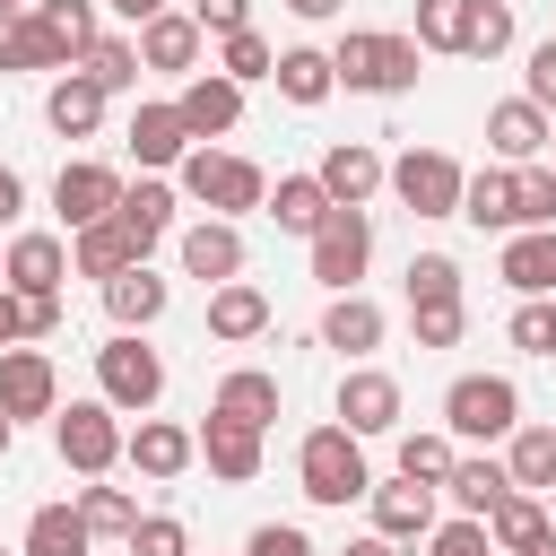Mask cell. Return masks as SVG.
<instances>
[{"label": "cell", "instance_id": "6da1fadb", "mask_svg": "<svg viewBox=\"0 0 556 556\" xmlns=\"http://www.w3.org/2000/svg\"><path fill=\"white\" fill-rule=\"evenodd\" d=\"M330 70H339L348 87H374V96H400V87L417 78V43H400V35H348Z\"/></svg>", "mask_w": 556, "mask_h": 556}, {"label": "cell", "instance_id": "7a4b0ae2", "mask_svg": "<svg viewBox=\"0 0 556 556\" xmlns=\"http://www.w3.org/2000/svg\"><path fill=\"white\" fill-rule=\"evenodd\" d=\"M374 478H365V460H356V434H339V426H321L313 443H304V495L313 504H348V495H365Z\"/></svg>", "mask_w": 556, "mask_h": 556}, {"label": "cell", "instance_id": "3957f363", "mask_svg": "<svg viewBox=\"0 0 556 556\" xmlns=\"http://www.w3.org/2000/svg\"><path fill=\"white\" fill-rule=\"evenodd\" d=\"M443 408H452V426H460V434H513V408H521V400H513V382H504V374H469V382H452V400H443Z\"/></svg>", "mask_w": 556, "mask_h": 556}, {"label": "cell", "instance_id": "277c9868", "mask_svg": "<svg viewBox=\"0 0 556 556\" xmlns=\"http://www.w3.org/2000/svg\"><path fill=\"white\" fill-rule=\"evenodd\" d=\"M52 200H61V217H70V226H104V217L122 208V182H113L104 165H61Z\"/></svg>", "mask_w": 556, "mask_h": 556}, {"label": "cell", "instance_id": "5b68a950", "mask_svg": "<svg viewBox=\"0 0 556 556\" xmlns=\"http://www.w3.org/2000/svg\"><path fill=\"white\" fill-rule=\"evenodd\" d=\"M460 191H469V182H460L443 156H408V165H400V200H408L417 217H460Z\"/></svg>", "mask_w": 556, "mask_h": 556}, {"label": "cell", "instance_id": "8992f818", "mask_svg": "<svg viewBox=\"0 0 556 556\" xmlns=\"http://www.w3.org/2000/svg\"><path fill=\"white\" fill-rule=\"evenodd\" d=\"M365 217L356 208H330V226H321V243H313V278H330V287H348L356 269H365Z\"/></svg>", "mask_w": 556, "mask_h": 556}, {"label": "cell", "instance_id": "52a82bcc", "mask_svg": "<svg viewBox=\"0 0 556 556\" xmlns=\"http://www.w3.org/2000/svg\"><path fill=\"white\" fill-rule=\"evenodd\" d=\"M104 391H113L122 408H148V400L165 391V365H156L139 339H113V348H104Z\"/></svg>", "mask_w": 556, "mask_h": 556}, {"label": "cell", "instance_id": "ba28073f", "mask_svg": "<svg viewBox=\"0 0 556 556\" xmlns=\"http://www.w3.org/2000/svg\"><path fill=\"white\" fill-rule=\"evenodd\" d=\"M200 200H217V208H252L261 200V174L252 165H235V156H191V174H182Z\"/></svg>", "mask_w": 556, "mask_h": 556}, {"label": "cell", "instance_id": "9c48e42d", "mask_svg": "<svg viewBox=\"0 0 556 556\" xmlns=\"http://www.w3.org/2000/svg\"><path fill=\"white\" fill-rule=\"evenodd\" d=\"M391 408H400V391H391L382 374H356V382L339 391V417H348V434H382V426H391Z\"/></svg>", "mask_w": 556, "mask_h": 556}, {"label": "cell", "instance_id": "30bf717a", "mask_svg": "<svg viewBox=\"0 0 556 556\" xmlns=\"http://www.w3.org/2000/svg\"><path fill=\"white\" fill-rule=\"evenodd\" d=\"M182 130H191V122H182V104H148V113L130 122V148H139L148 165H165V156H182Z\"/></svg>", "mask_w": 556, "mask_h": 556}, {"label": "cell", "instance_id": "8fae6325", "mask_svg": "<svg viewBox=\"0 0 556 556\" xmlns=\"http://www.w3.org/2000/svg\"><path fill=\"white\" fill-rule=\"evenodd\" d=\"M139 252H148V243H139V235H130L122 217H113V226H87V243H78V261H87L96 278H122V269H130Z\"/></svg>", "mask_w": 556, "mask_h": 556}, {"label": "cell", "instance_id": "7c38bea8", "mask_svg": "<svg viewBox=\"0 0 556 556\" xmlns=\"http://www.w3.org/2000/svg\"><path fill=\"white\" fill-rule=\"evenodd\" d=\"M182 261H191V278H235V269H243V243H235L226 226H191V235H182Z\"/></svg>", "mask_w": 556, "mask_h": 556}, {"label": "cell", "instance_id": "4fadbf2b", "mask_svg": "<svg viewBox=\"0 0 556 556\" xmlns=\"http://www.w3.org/2000/svg\"><path fill=\"white\" fill-rule=\"evenodd\" d=\"M61 452H70L78 469H104V460H113V426H104V408H70V417H61Z\"/></svg>", "mask_w": 556, "mask_h": 556}, {"label": "cell", "instance_id": "5bb4252c", "mask_svg": "<svg viewBox=\"0 0 556 556\" xmlns=\"http://www.w3.org/2000/svg\"><path fill=\"white\" fill-rule=\"evenodd\" d=\"M96 113H104V87H96V78H61V87H52V130H61V139L96 130Z\"/></svg>", "mask_w": 556, "mask_h": 556}, {"label": "cell", "instance_id": "9a60e30c", "mask_svg": "<svg viewBox=\"0 0 556 556\" xmlns=\"http://www.w3.org/2000/svg\"><path fill=\"white\" fill-rule=\"evenodd\" d=\"M374 174H382V165H374L365 148H330V165H321V191H330L339 208H356V200L374 191Z\"/></svg>", "mask_w": 556, "mask_h": 556}, {"label": "cell", "instance_id": "2e32d148", "mask_svg": "<svg viewBox=\"0 0 556 556\" xmlns=\"http://www.w3.org/2000/svg\"><path fill=\"white\" fill-rule=\"evenodd\" d=\"M504 278H513L521 295H547V287H556V235H530V243H513V252H504Z\"/></svg>", "mask_w": 556, "mask_h": 556}, {"label": "cell", "instance_id": "e0dca14e", "mask_svg": "<svg viewBox=\"0 0 556 556\" xmlns=\"http://www.w3.org/2000/svg\"><path fill=\"white\" fill-rule=\"evenodd\" d=\"M235 104H243V96H235V78H200V87L182 96V122H191V130H226V122H235Z\"/></svg>", "mask_w": 556, "mask_h": 556}, {"label": "cell", "instance_id": "ac0fdd59", "mask_svg": "<svg viewBox=\"0 0 556 556\" xmlns=\"http://www.w3.org/2000/svg\"><path fill=\"white\" fill-rule=\"evenodd\" d=\"M9 278H17L26 295H52V278H61V243H43V235H26V243L9 252Z\"/></svg>", "mask_w": 556, "mask_h": 556}, {"label": "cell", "instance_id": "d6986e66", "mask_svg": "<svg viewBox=\"0 0 556 556\" xmlns=\"http://www.w3.org/2000/svg\"><path fill=\"white\" fill-rule=\"evenodd\" d=\"M104 295H113V321H156V313H165V287H156L148 269H122Z\"/></svg>", "mask_w": 556, "mask_h": 556}, {"label": "cell", "instance_id": "ffe728a7", "mask_svg": "<svg viewBox=\"0 0 556 556\" xmlns=\"http://www.w3.org/2000/svg\"><path fill=\"white\" fill-rule=\"evenodd\" d=\"M191 52H200V17H156V26H148V61H156V70H182Z\"/></svg>", "mask_w": 556, "mask_h": 556}, {"label": "cell", "instance_id": "44dd1931", "mask_svg": "<svg viewBox=\"0 0 556 556\" xmlns=\"http://www.w3.org/2000/svg\"><path fill=\"white\" fill-rule=\"evenodd\" d=\"M113 217H122V226H130V235L148 243V235H165V217H174V191L139 182V191H122V208H113Z\"/></svg>", "mask_w": 556, "mask_h": 556}, {"label": "cell", "instance_id": "7402d4cb", "mask_svg": "<svg viewBox=\"0 0 556 556\" xmlns=\"http://www.w3.org/2000/svg\"><path fill=\"white\" fill-rule=\"evenodd\" d=\"M208 321H217V339H252V330L269 321V304H261L252 287H226V295L208 304Z\"/></svg>", "mask_w": 556, "mask_h": 556}, {"label": "cell", "instance_id": "603a6c76", "mask_svg": "<svg viewBox=\"0 0 556 556\" xmlns=\"http://www.w3.org/2000/svg\"><path fill=\"white\" fill-rule=\"evenodd\" d=\"M0 400H9L17 417H35V408L52 400V374H43L35 356H9V374H0Z\"/></svg>", "mask_w": 556, "mask_h": 556}, {"label": "cell", "instance_id": "cb8c5ba5", "mask_svg": "<svg viewBox=\"0 0 556 556\" xmlns=\"http://www.w3.org/2000/svg\"><path fill=\"white\" fill-rule=\"evenodd\" d=\"M269 408H278V391H269L261 374H235V382L217 391V417H235V426H261Z\"/></svg>", "mask_w": 556, "mask_h": 556}, {"label": "cell", "instance_id": "d4e9b609", "mask_svg": "<svg viewBox=\"0 0 556 556\" xmlns=\"http://www.w3.org/2000/svg\"><path fill=\"white\" fill-rule=\"evenodd\" d=\"M504 486H513V478H504L495 460H460V469H452V495H460L469 513H495V504H504Z\"/></svg>", "mask_w": 556, "mask_h": 556}, {"label": "cell", "instance_id": "484cf974", "mask_svg": "<svg viewBox=\"0 0 556 556\" xmlns=\"http://www.w3.org/2000/svg\"><path fill=\"white\" fill-rule=\"evenodd\" d=\"M374 513H382V539H417L434 504H426V486H382V504H374Z\"/></svg>", "mask_w": 556, "mask_h": 556}, {"label": "cell", "instance_id": "4316f807", "mask_svg": "<svg viewBox=\"0 0 556 556\" xmlns=\"http://www.w3.org/2000/svg\"><path fill=\"white\" fill-rule=\"evenodd\" d=\"M495 539H504L513 556H530V547H547V513H539V504H513V495H504V504H495Z\"/></svg>", "mask_w": 556, "mask_h": 556}, {"label": "cell", "instance_id": "83f0119b", "mask_svg": "<svg viewBox=\"0 0 556 556\" xmlns=\"http://www.w3.org/2000/svg\"><path fill=\"white\" fill-rule=\"evenodd\" d=\"M43 70V61H61V43L43 35V26H17V17H0V70Z\"/></svg>", "mask_w": 556, "mask_h": 556}, {"label": "cell", "instance_id": "f1b7e54d", "mask_svg": "<svg viewBox=\"0 0 556 556\" xmlns=\"http://www.w3.org/2000/svg\"><path fill=\"white\" fill-rule=\"evenodd\" d=\"M26 556H87V521H78V513H35Z\"/></svg>", "mask_w": 556, "mask_h": 556}, {"label": "cell", "instance_id": "f546056e", "mask_svg": "<svg viewBox=\"0 0 556 556\" xmlns=\"http://www.w3.org/2000/svg\"><path fill=\"white\" fill-rule=\"evenodd\" d=\"M278 87H287L295 104H321V96H330V61H321V52H287V61H278Z\"/></svg>", "mask_w": 556, "mask_h": 556}, {"label": "cell", "instance_id": "4dcf8cb0", "mask_svg": "<svg viewBox=\"0 0 556 556\" xmlns=\"http://www.w3.org/2000/svg\"><path fill=\"white\" fill-rule=\"evenodd\" d=\"M460 217H478V226H513V182H504V174H478V182L460 191Z\"/></svg>", "mask_w": 556, "mask_h": 556}, {"label": "cell", "instance_id": "1f68e13d", "mask_svg": "<svg viewBox=\"0 0 556 556\" xmlns=\"http://www.w3.org/2000/svg\"><path fill=\"white\" fill-rule=\"evenodd\" d=\"M321 339L356 356V348H374V339H382V313H374V304H339V313L321 321Z\"/></svg>", "mask_w": 556, "mask_h": 556}, {"label": "cell", "instance_id": "d6a6232c", "mask_svg": "<svg viewBox=\"0 0 556 556\" xmlns=\"http://www.w3.org/2000/svg\"><path fill=\"white\" fill-rule=\"evenodd\" d=\"M208 460H217L226 478H252V426H235V417H208Z\"/></svg>", "mask_w": 556, "mask_h": 556}, {"label": "cell", "instance_id": "836d02e7", "mask_svg": "<svg viewBox=\"0 0 556 556\" xmlns=\"http://www.w3.org/2000/svg\"><path fill=\"white\" fill-rule=\"evenodd\" d=\"M278 226H330V191L321 182H278Z\"/></svg>", "mask_w": 556, "mask_h": 556}, {"label": "cell", "instance_id": "e575fe53", "mask_svg": "<svg viewBox=\"0 0 556 556\" xmlns=\"http://www.w3.org/2000/svg\"><path fill=\"white\" fill-rule=\"evenodd\" d=\"M400 478H408V486H434V478H452V452H443L434 434H408V443H400Z\"/></svg>", "mask_w": 556, "mask_h": 556}, {"label": "cell", "instance_id": "d590c367", "mask_svg": "<svg viewBox=\"0 0 556 556\" xmlns=\"http://www.w3.org/2000/svg\"><path fill=\"white\" fill-rule=\"evenodd\" d=\"M191 460V443L174 434V426H139V469H156V478H174Z\"/></svg>", "mask_w": 556, "mask_h": 556}, {"label": "cell", "instance_id": "8d00e7d4", "mask_svg": "<svg viewBox=\"0 0 556 556\" xmlns=\"http://www.w3.org/2000/svg\"><path fill=\"white\" fill-rule=\"evenodd\" d=\"M513 478L521 486H556V434H521L513 443Z\"/></svg>", "mask_w": 556, "mask_h": 556}, {"label": "cell", "instance_id": "74e56055", "mask_svg": "<svg viewBox=\"0 0 556 556\" xmlns=\"http://www.w3.org/2000/svg\"><path fill=\"white\" fill-rule=\"evenodd\" d=\"M43 35H52V43H61V52H78V43H87V35H96V17H87V9H78V0H52V9H43Z\"/></svg>", "mask_w": 556, "mask_h": 556}, {"label": "cell", "instance_id": "f35d334b", "mask_svg": "<svg viewBox=\"0 0 556 556\" xmlns=\"http://www.w3.org/2000/svg\"><path fill=\"white\" fill-rule=\"evenodd\" d=\"M87 78H96V87H130V78H139V52H130V43H96V52H87Z\"/></svg>", "mask_w": 556, "mask_h": 556}, {"label": "cell", "instance_id": "ab89813d", "mask_svg": "<svg viewBox=\"0 0 556 556\" xmlns=\"http://www.w3.org/2000/svg\"><path fill=\"white\" fill-rule=\"evenodd\" d=\"M486 130H495V148H513V156H530V148H539V113H530V104H504Z\"/></svg>", "mask_w": 556, "mask_h": 556}, {"label": "cell", "instance_id": "60d3db41", "mask_svg": "<svg viewBox=\"0 0 556 556\" xmlns=\"http://www.w3.org/2000/svg\"><path fill=\"white\" fill-rule=\"evenodd\" d=\"M452 278H460V269H452L443 252H426V261H408V287H417V304H452Z\"/></svg>", "mask_w": 556, "mask_h": 556}, {"label": "cell", "instance_id": "b9f144b4", "mask_svg": "<svg viewBox=\"0 0 556 556\" xmlns=\"http://www.w3.org/2000/svg\"><path fill=\"white\" fill-rule=\"evenodd\" d=\"M513 217L547 226V217H556V174H521V182H513Z\"/></svg>", "mask_w": 556, "mask_h": 556}, {"label": "cell", "instance_id": "7bdbcfd3", "mask_svg": "<svg viewBox=\"0 0 556 556\" xmlns=\"http://www.w3.org/2000/svg\"><path fill=\"white\" fill-rule=\"evenodd\" d=\"M426 43H469V0H426Z\"/></svg>", "mask_w": 556, "mask_h": 556}, {"label": "cell", "instance_id": "ee69618b", "mask_svg": "<svg viewBox=\"0 0 556 556\" xmlns=\"http://www.w3.org/2000/svg\"><path fill=\"white\" fill-rule=\"evenodd\" d=\"M78 521H87V530H139V513H130V504H122V495H113V486H96V495H87V513H78Z\"/></svg>", "mask_w": 556, "mask_h": 556}, {"label": "cell", "instance_id": "f6af8a7d", "mask_svg": "<svg viewBox=\"0 0 556 556\" xmlns=\"http://www.w3.org/2000/svg\"><path fill=\"white\" fill-rule=\"evenodd\" d=\"M130 556H182V521H165V513L139 521V530H130Z\"/></svg>", "mask_w": 556, "mask_h": 556}, {"label": "cell", "instance_id": "bcb514c9", "mask_svg": "<svg viewBox=\"0 0 556 556\" xmlns=\"http://www.w3.org/2000/svg\"><path fill=\"white\" fill-rule=\"evenodd\" d=\"M513 339H521L530 356H556V313H547V304H521V321H513Z\"/></svg>", "mask_w": 556, "mask_h": 556}, {"label": "cell", "instance_id": "7dc6e473", "mask_svg": "<svg viewBox=\"0 0 556 556\" xmlns=\"http://www.w3.org/2000/svg\"><path fill=\"white\" fill-rule=\"evenodd\" d=\"M513 43V9H478L469 17V52H504Z\"/></svg>", "mask_w": 556, "mask_h": 556}, {"label": "cell", "instance_id": "c3c4849f", "mask_svg": "<svg viewBox=\"0 0 556 556\" xmlns=\"http://www.w3.org/2000/svg\"><path fill=\"white\" fill-rule=\"evenodd\" d=\"M226 70H235V78H261V70H269V43H261L252 26H243V35H226Z\"/></svg>", "mask_w": 556, "mask_h": 556}, {"label": "cell", "instance_id": "681fc988", "mask_svg": "<svg viewBox=\"0 0 556 556\" xmlns=\"http://www.w3.org/2000/svg\"><path fill=\"white\" fill-rule=\"evenodd\" d=\"M252 556H313V547H304V530H278L269 521V530H252Z\"/></svg>", "mask_w": 556, "mask_h": 556}, {"label": "cell", "instance_id": "f907efd6", "mask_svg": "<svg viewBox=\"0 0 556 556\" xmlns=\"http://www.w3.org/2000/svg\"><path fill=\"white\" fill-rule=\"evenodd\" d=\"M434 556H486V530H478V521H452V530L434 539Z\"/></svg>", "mask_w": 556, "mask_h": 556}, {"label": "cell", "instance_id": "816d5d0a", "mask_svg": "<svg viewBox=\"0 0 556 556\" xmlns=\"http://www.w3.org/2000/svg\"><path fill=\"white\" fill-rule=\"evenodd\" d=\"M191 17H200V26H217V35H243V0H200Z\"/></svg>", "mask_w": 556, "mask_h": 556}, {"label": "cell", "instance_id": "f5cc1de1", "mask_svg": "<svg viewBox=\"0 0 556 556\" xmlns=\"http://www.w3.org/2000/svg\"><path fill=\"white\" fill-rule=\"evenodd\" d=\"M530 96H539V104H556V43H539V52H530Z\"/></svg>", "mask_w": 556, "mask_h": 556}, {"label": "cell", "instance_id": "db71d44e", "mask_svg": "<svg viewBox=\"0 0 556 556\" xmlns=\"http://www.w3.org/2000/svg\"><path fill=\"white\" fill-rule=\"evenodd\" d=\"M113 9H122V17H139V26H156V9H165V0H113Z\"/></svg>", "mask_w": 556, "mask_h": 556}, {"label": "cell", "instance_id": "11a10c76", "mask_svg": "<svg viewBox=\"0 0 556 556\" xmlns=\"http://www.w3.org/2000/svg\"><path fill=\"white\" fill-rule=\"evenodd\" d=\"M0 217H17V174L0 165Z\"/></svg>", "mask_w": 556, "mask_h": 556}, {"label": "cell", "instance_id": "9f6ffc18", "mask_svg": "<svg viewBox=\"0 0 556 556\" xmlns=\"http://www.w3.org/2000/svg\"><path fill=\"white\" fill-rule=\"evenodd\" d=\"M287 9H295V17H330L339 0H287Z\"/></svg>", "mask_w": 556, "mask_h": 556}, {"label": "cell", "instance_id": "6f0895ef", "mask_svg": "<svg viewBox=\"0 0 556 556\" xmlns=\"http://www.w3.org/2000/svg\"><path fill=\"white\" fill-rule=\"evenodd\" d=\"M348 556H391V539H365V547H348Z\"/></svg>", "mask_w": 556, "mask_h": 556}, {"label": "cell", "instance_id": "680465c9", "mask_svg": "<svg viewBox=\"0 0 556 556\" xmlns=\"http://www.w3.org/2000/svg\"><path fill=\"white\" fill-rule=\"evenodd\" d=\"M9 9H17V0H0V17H9Z\"/></svg>", "mask_w": 556, "mask_h": 556}, {"label": "cell", "instance_id": "91938a15", "mask_svg": "<svg viewBox=\"0 0 556 556\" xmlns=\"http://www.w3.org/2000/svg\"><path fill=\"white\" fill-rule=\"evenodd\" d=\"M530 556H556V547H530Z\"/></svg>", "mask_w": 556, "mask_h": 556}, {"label": "cell", "instance_id": "94428289", "mask_svg": "<svg viewBox=\"0 0 556 556\" xmlns=\"http://www.w3.org/2000/svg\"><path fill=\"white\" fill-rule=\"evenodd\" d=\"M0 443H9V417H0Z\"/></svg>", "mask_w": 556, "mask_h": 556}]
</instances>
